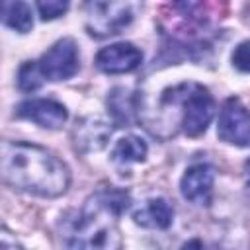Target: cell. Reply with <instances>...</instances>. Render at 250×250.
Here are the masks:
<instances>
[{
  "instance_id": "obj_1",
  "label": "cell",
  "mask_w": 250,
  "mask_h": 250,
  "mask_svg": "<svg viewBox=\"0 0 250 250\" xmlns=\"http://www.w3.org/2000/svg\"><path fill=\"white\" fill-rule=\"evenodd\" d=\"M0 172L2 180L14 189L39 197H59L70 184L66 164L47 148L31 143L4 141Z\"/></svg>"
},
{
  "instance_id": "obj_2",
  "label": "cell",
  "mask_w": 250,
  "mask_h": 250,
  "mask_svg": "<svg viewBox=\"0 0 250 250\" xmlns=\"http://www.w3.org/2000/svg\"><path fill=\"white\" fill-rule=\"evenodd\" d=\"M129 193L105 188L88 197L74 217L64 221L62 236L70 250H121L119 217L129 207Z\"/></svg>"
},
{
  "instance_id": "obj_3",
  "label": "cell",
  "mask_w": 250,
  "mask_h": 250,
  "mask_svg": "<svg viewBox=\"0 0 250 250\" xmlns=\"http://www.w3.org/2000/svg\"><path fill=\"white\" fill-rule=\"evenodd\" d=\"M162 105L176 109L180 115L182 131L188 137H199L207 131L213 113H215V102L209 90L197 82H184L164 92Z\"/></svg>"
},
{
  "instance_id": "obj_4",
  "label": "cell",
  "mask_w": 250,
  "mask_h": 250,
  "mask_svg": "<svg viewBox=\"0 0 250 250\" xmlns=\"http://www.w3.org/2000/svg\"><path fill=\"white\" fill-rule=\"evenodd\" d=\"M133 21V10L127 2H88L86 29L94 37H109L121 33Z\"/></svg>"
},
{
  "instance_id": "obj_5",
  "label": "cell",
  "mask_w": 250,
  "mask_h": 250,
  "mask_svg": "<svg viewBox=\"0 0 250 250\" xmlns=\"http://www.w3.org/2000/svg\"><path fill=\"white\" fill-rule=\"evenodd\" d=\"M37 62L47 80H53V82L66 80L78 72V66H80L78 47H76L74 39H70V37L59 39L53 47H49L41 55V59Z\"/></svg>"
},
{
  "instance_id": "obj_6",
  "label": "cell",
  "mask_w": 250,
  "mask_h": 250,
  "mask_svg": "<svg viewBox=\"0 0 250 250\" xmlns=\"http://www.w3.org/2000/svg\"><path fill=\"white\" fill-rule=\"evenodd\" d=\"M217 135L221 141L236 146H250V111L238 98H229L219 113Z\"/></svg>"
},
{
  "instance_id": "obj_7",
  "label": "cell",
  "mask_w": 250,
  "mask_h": 250,
  "mask_svg": "<svg viewBox=\"0 0 250 250\" xmlns=\"http://www.w3.org/2000/svg\"><path fill=\"white\" fill-rule=\"evenodd\" d=\"M143 62V51L133 43H113L96 55V66L107 74H125Z\"/></svg>"
},
{
  "instance_id": "obj_8",
  "label": "cell",
  "mask_w": 250,
  "mask_h": 250,
  "mask_svg": "<svg viewBox=\"0 0 250 250\" xmlns=\"http://www.w3.org/2000/svg\"><path fill=\"white\" fill-rule=\"evenodd\" d=\"M16 115L27 121H33L41 127L47 129H59L64 125L68 119L66 107L55 100H45V98H35V100H25L18 105Z\"/></svg>"
},
{
  "instance_id": "obj_9",
  "label": "cell",
  "mask_w": 250,
  "mask_h": 250,
  "mask_svg": "<svg viewBox=\"0 0 250 250\" xmlns=\"http://www.w3.org/2000/svg\"><path fill=\"white\" fill-rule=\"evenodd\" d=\"M215 182V170L209 164H193L186 170L180 182L182 195L195 205H209Z\"/></svg>"
},
{
  "instance_id": "obj_10",
  "label": "cell",
  "mask_w": 250,
  "mask_h": 250,
  "mask_svg": "<svg viewBox=\"0 0 250 250\" xmlns=\"http://www.w3.org/2000/svg\"><path fill=\"white\" fill-rule=\"evenodd\" d=\"M111 137V125L102 117H84L76 123L72 131L74 146L80 152H96L102 150Z\"/></svg>"
},
{
  "instance_id": "obj_11",
  "label": "cell",
  "mask_w": 250,
  "mask_h": 250,
  "mask_svg": "<svg viewBox=\"0 0 250 250\" xmlns=\"http://www.w3.org/2000/svg\"><path fill=\"white\" fill-rule=\"evenodd\" d=\"M133 219L137 225L145 229H168L174 219V209L166 199L156 197V199H148L139 211H135Z\"/></svg>"
},
{
  "instance_id": "obj_12",
  "label": "cell",
  "mask_w": 250,
  "mask_h": 250,
  "mask_svg": "<svg viewBox=\"0 0 250 250\" xmlns=\"http://www.w3.org/2000/svg\"><path fill=\"white\" fill-rule=\"evenodd\" d=\"M107 107H109L111 119L121 127L131 125L135 119V113H137L135 96L123 86H117L111 90V94L107 96Z\"/></svg>"
},
{
  "instance_id": "obj_13",
  "label": "cell",
  "mask_w": 250,
  "mask_h": 250,
  "mask_svg": "<svg viewBox=\"0 0 250 250\" xmlns=\"http://www.w3.org/2000/svg\"><path fill=\"white\" fill-rule=\"evenodd\" d=\"M146 143L141 137L129 135L115 143L111 150V158L119 164H131V162H143L146 158Z\"/></svg>"
},
{
  "instance_id": "obj_14",
  "label": "cell",
  "mask_w": 250,
  "mask_h": 250,
  "mask_svg": "<svg viewBox=\"0 0 250 250\" xmlns=\"http://www.w3.org/2000/svg\"><path fill=\"white\" fill-rule=\"evenodd\" d=\"M2 21L20 33H27L33 27L31 8L25 2H4L2 4Z\"/></svg>"
},
{
  "instance_id": "obj_15",
  "label": "cell",
  "mask_w": 250,
  "mask_h": 250,
  "mask_svg": "<svg viewBox=\"0 0 250 250\" xmlns=\"http://www.w3.org/2000/svg\"><path fill=\"white\" fill-rule=\"evenodd\" d=\"M43 80H45V76H43L37 61H27L18 70V86L23 92H35L37 88H41Z\"/></svg>"
},
{
  "instance_id": "obj_16",
  "label": "cell",
  "mask_w": 250,
  "mask_h": 250,
  "mask_svg": "<svg viewBox=\"0 0 250 250\" xmlns=\"http://www.w3.org/2000/svg\"><path fill=\"white\" fill-rule=\"evenodd\" d=\"M68 10V2L64 0H41L37 2V12L41 16V20H55L59 16H62Z\"/></svg>"
},
{
  "instance_id": "obj_17",
  "label": "cell",
  "mask_w": 250,
  "mask_h": 250,
  "mask_svg": "<svg viewBox=\"0 0 250 250\" xmlns=\"http://www.w3.org/2000/svg\"><path fill=\"white\" fill-rule=\"evenodd\" d=\"M232 64L240 72H250V39L242 41L232 51Z\"/></svg>"
},
{
  "instance_id": "obj_18",
  "label": "cell",
  "mask_w": 250,
  "mask_h": 250,
  "mask_svg": "<svg viewBox=\"0 0 250 250\" xmlns=\"http://www.w3.org/2000/svg\"><path fill=\"white\" fill-rule=\"evenodd\" d=\"M0 250H23L16 240H12L10 236H8V232H4L2 234V244H0Z\"/></svg>"
},
{
  "instance_id": "obj_19",
  "label": "cell",
  "mask_w": 250,
  "mask_h": 250,
  "mask_svg": "<svg viewBox=\"0 0 250 250\" xmlns=\"http://www.w3.org/2000/svg\"><path fill=\"white\" fill-rule=\"evenodd\" d=\"M182 250H207V246H205L199 238H193V240L186 242V244L182 246Z\"/></svg>"
},
{
  "instance_id": "obj_20",
  "label": "cell",
  "mask_w": 250,
  "mask_h": 250,
  "mask_svg": "<svg viewBox=\"0 0 250 250\" xmlns=\"http://www.w3.org/2000/svg\"><path fill=\"white\" fill-rule=\"evenodd\" d=\"M244 176H246V189L250 191V158L244 162Z\"/></svg>"
}]
</instances>
